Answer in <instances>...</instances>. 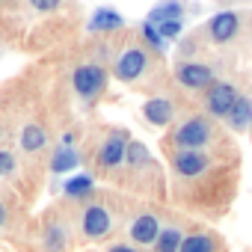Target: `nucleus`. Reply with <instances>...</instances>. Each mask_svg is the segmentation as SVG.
I'll use <instances>...</instances> for the list:
<instances>
[{"mask_svg":"<svg viewBox=\"0 0 252 252\" xmlns=\"http://www.w3.org/2000/svg\"><path fill=\"white\" fill-rule=\"evenodd\" d=\"M214 249H217V246H214V237L199 231V234H190V237H184L178 252H214Z\"/></svg>","mask_w":252,"mask_h":252,"instance_id":"17","label":"nucleus"},{"mask_svg":"<svg viewBox=\"0 0 252 252\" xmlns=\"http://www.w3.org/2000/svg\"><path fill=\"white\" fill-rule=\"evenodd\" d=\"M208 30H211V39L214 42H228L237 33V15L234 12H220V15L211 18Z\"/></svg>","mask_w":252,"mask_h":252,"instance_id":"10","label":"nucleus"},{"mask_svg":"<svg viewBox=\"0 0 252 252\" xmlns=\"http://www.w3.org/2000/svg\"><path fill=\"white\" fill-rule=\"evenodd\" d=\"M45 246H48V252H63V246H65V231H63L60 225L48 228V240H45Z\"/></svg>","mask_w":252,"mask_h":252,"instance_id":"21","label":"nucleus"},{"mask_svg":"<svg viewBox=\"0 0 252 252\" xmlns=\"http://www.w3.org/2000/svg\"><path fill=\"white\" fill-rule=\"evenodd\" d=\"M30 6L39 9V12H51V9L60 6V0H30Z\"/></svg>","mask_w":252,"mask_h":252,"instance_id":"25","label":"nucleus"},{"mask_svg":"<svg viewBox=\"0 0 252 252\" xmlns=\"http://www.w3.org/2000/svg\"><path fill=\"white\" fill-rule=\"evenodd\" d=\"M158 33L163 39H175V36H181V21H163V24H158Z\"/></svg>","mask_w":252,"mask_h":252,"instance_id":"23","label":"nucleus"},{"mask_svg":"<svg viewBox=\"0 0 252 252\" xmlns=\"http://www.w3.org/2000/svg\"><path fill=\"white\" fill-rule=\"evenodd\" d=\"M228 122H231V128H237V131H243L246 125L252 122V101L249 98H237V104L231 107V113H228Z\"/></svg>","mask_w":252,"mask_h":252,"instance_id":"14","label":"nucleus"},{"mask_svg":"<svg viewBox=\"0 0 252 252\" xmlns=\"http://www.w3.org/2000/svg\"><path fill=\"white\" fill-rule=\"evenodd\" d=\"M184 15V6H181V0H166V3L155 6L152 15H149V24H163V21H181Z\"/></svg>","mask_w":252,"mask_h":252,"instance_id":"13","label":"nucleus"},{"mask_svg":"<svg viewBox=\"0 0 252 252\" xmlns=\"http://www.w3.org/2000/svg\"><path fill=\"white\" fill-rule=\"evenodd\" d=\"M158 234H160V222H158V217H152V214H143V217H137V220L131 222V237H134V243L149 246V243L158 240Z\"/></svg>","mask_w":252,"mask_h":252,"instance_id":"8","label":"nucleus"},{"mask_svg":"<svg viewBox=\"0 0 252 252\" xmlns=\"http://www.w3.org/2000/svg\"><path fill=\"white\" fill-rule=\"evenodd\" d=\"M74 89H77V95H83V98H95L101 89H104V83H107V71L101 68V65H95V63H86V65H80V68H74Z\"/></svg>","mask_w":252,"mask_h":252,"instance_id":"2","label":"nucleus"},{"mask_svg":"<svg viewBox=\"0 0 252 252\" xmlns=\"http://www.w3.org/2000/svg\"><path fill=\"white\" fill-rule=\"evenodd\" d=\"M122 24H125V18H122L116 9H110V6L95 9V12H92V18H89V30H92V33H101V30H116V27H122Z\"/></svg>","mask_w":252,"mask_h":252,"instance_id":"11","label":"nucleus"},{"mask_svg":"<svg viewBox=\"0 0 252 252\" xmlns=\"http://www.w3.org/2000/svg\"><path fill=\"white\" fill-rule=\"evenodd\" d=\"M205 169H208V158L199 155V152H181V155L175 158V172L184 175V178H196V175H202Z\"/></svg>","mask_w":252,"mask_h":252,"instance_id":"9","label":"nucleus"},{"mask_svg":"<svg viewBox=\"0 0 252 252\" xmlns=\"http://www.w3.org/2000/svg\"><path fill=\"white\" fill-rule=\"evenodd\" d=\"M175 77H178V83H184L190 89H202V86H208L214 80V71L208 65H202V63H184V65H178Z\"/></svg>","mask_w":252,"mask_h":252,"instance_id":"6","label":"nucleus"},{"mask_svg":"<svg viewBox=\"0 0 252 252\" xmlns=\"http://www.w3.org/2000/svg\"><path fill=\"white\" fill-rule=\"evenodd\" d=\"M155 243H158V252H178L181 249V231L178 228H160Z\"/></svg>","mask_w":252,"mask_h":252,"instance_id":"18","label":"nucleus"},{"mask_svg":"<svg viewBox=\"0 0 252 252\" xmlns=\"http://www.w3.org/2000/svg\"><path fill=\"white\" fill-rule=\"evenodd\" d=\"M107 252H137V249H134V246H122V243H119V246H110Z\"/></svg>","mask_w":252,"mask_h":252,"instance_id":"26","label":"nucleus"},{"mask_svg":"<svg viewBox=\"0 0 252 252\" xmlns=\"http://www.w3.org/2000/svg\"><path fill=\"white\" fill-rule=\"evenodd\" d=\"M146 71V54L140 48H125L116 60V77L119 80H137Z\"/></svg>","mask_w":252,"mask_h":252,"instance_id":"3","label":"nucleus"},{"mask_svg":"<svg viewBox=\"0 0 252 252\" xmlns=\"http://www.w3.org/2000/svg\"><path fill=\"white\" fill-rule=\"evenodd\" d=\"M143 113H146V119H149L152 125H166V122L172 119V104H169L166 98H152V101H146Z\"/></svg>","mask_w":252,"mask_h":252,"instance_id":"12","label":"nucleus"},{"mask_svg":"<svg viewBox=\"0 0 252 252\" xmlns=\"http://www.w3.org/2000/svg\"><path fill=\"white\" fill-rule=\"evenodd\" d=\"M237 98H240V95L234 92L231 83H214L211 92H208V110H211L214 116H228L231 107L237 104Z\"/></svg>","mask_w":252,"mask_h":252,"instance_id":"4","label":"nucleus"},{"mask_svg":"<svg viewBox=\"0 0 252 252\" xmlns=\"http://www.w3.org/2000/svg\"><path fill=\"white\" fill-rule=\"evenodd\" d=\"M45 143H48V134L39 125H27L21 131V149L24 152H39V149H45Z\"/></svg>","mask_w":252,"mask_h":252,"instance_id":"15","label":"nucleus"},{"mask_svg":"<svg viewBox=\"0 0 252 252\" xmlns=\"http://www.w3.org/2000/svg\"><path fill=\"white\" fill-rule=\"evenodd\" d=\"M3 222H6V208L0 205V225H3Z\"/></svg>","mask_w":252,"mask_h":252,"instance_id":"27","label":"nucleus"},{"mask_svg":"<svg viewBox=\"0 0 252 252\" xmlns=\"http://www.w3.org/2000/svg\"><path fill=\"white\" fill-rule=\"evenodd\" d=\"M128 163L131 166H143V163H149L152 160V155H149V149L143 146V143H128Z\"/></svg>","mask_w":252,"mask_h":252,"instance_id":"20","label":"nucleus"},{"mask_svg":"<svg viewBox=\"0 0 252 252\" xmlns=\"http://www.w3.org/2000/svg\"><path fill=\"white\" fill-rule=\"evenodd\" d=\"M12 172H15V155L0 149V178H3V175H12Z\"/></svg>","mask_w":252,"mask_h":252,"instance_id":"22","label":"nucleus"},{"mask_svg":"<svg viewBox=\"0 0 252 252\" xmlns=\"http://www.w3.org/2000/svg\"><path fill=\"white\" fill-rule=\"evenodd\" d=\"M65 196H71V199H77V196H86L89 190H92V178L89 175H74V178H68L65 181Z\"/></svg>","mask_w":252,"mask_h":252,"instance_id":"19","label":"nucleus"},{"mask_svg":"<svg viewBox=\"0 0 252 252\" xmlns=\"http://www.w3.org/2000/svg\"><path fill=\"white\" fill-rule=\"evenodd\" d=\"M125 155H128V140L122 134H113V137L104 140V146L98 152V163L101 166H119L125 160Z\"/></svg>","mask_w":252,"mask_h":252,"instance_id":"7","label":"nucleus"},{"mask_svg":"<svg viewBox=\"0 0 252 252\" xmlns=\"http://www.w3.org/2000/svg\"><path fill=\"white\" fill-rule=\"evenodd\" d=\"M208 140H211V125H208V119H202V116L187 119L181 128L175 131V143H178L184 152H199Z\"/></svg>","mask_w":252,"mask_h":252,"instance_id":"1","label":"nucleus"},{"mask_svg":"<svg viewBox=\"0 0 252 252\" xmlns=\"http://www.w3.org/2000/svg\"><path fill=\"white\" fill-rule=\"evenodd\" d=\"M80 228L86 237H104L110 231V214L101 205H89L80 217Z\"/></svg>","mask_w":252,"mask_h":252,"instance_id":"5","label":"nucleus"},{"mask_svg":"<svg viewBox=\"0 0 252 252\" xmlns=\"http://www.w3.org/2000/svg\"><path fill=\"white\" fill-rule=\"evenodd\" d=\"M80 163V158H77V152L71 149V146H60L57 152H54V160H51V169L54 172H68V169H74Z\"/></svg>","mask_w":252,"mask_h":252,"instance_id":"16","label":"nucleus"},{"mask_svg":"<svg viewBox=\"0 0 252 252\" xmlns=\"http://www.w3.org/2000/svg\"><path fill=\"white\" fill-rule=\"evenodd\" d=\"M143 36H146L155 48H163V36L158 33V27H155V24H149V21H146V24H143Z\"/></svg>","mask_w":252,"mask_h":252,"instance_id":"24","label":"nucleus"}]
</instances>
